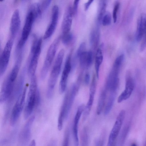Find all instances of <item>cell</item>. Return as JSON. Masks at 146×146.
Returning a JSON list of instances; mask_svg holds the SVG:
<instances>
[{
    "instance_id": "obj_2",
    "label": "cell",
    "mask_w": 146,
    "mask_h": 146,
    "mask_svg": "<svg viewBox=\"0 0 146 146\" xmlns=\"http://www.w3.org/2000/svg\"><path fill=\"white\" fill-rule=\"evenodd\" d=\"M38 89L37 78L36 76H34L31 78L29 90L24 112L25 119L30 116L36 106V94Z\"/></svg>"
},
{
    "instance_id": "obj_18",
    "label": "cell",
    "mask_w": 146,
    "mask_h": 146,
    "mask_svg": "<svg viewBox=\"0 0 146 146\" xmlns=\"http://www.w3.org/2000/svg\"><path fill=\"white\" fill-rule=\"evenodd\" d=\"M69 94V92L68 91L65 95L63 103L61 107L58 122V128L59 131H61L62 128L63 121L65 118Z\"/></svg>"
},
{
    "instance_id": "obj_27",
    "label": "cell",
    "mask_w": 146,
    "mask_h": 146,
    "mask_svg": "<svg viewBox=\"0 0 146 146\" xmlns=\"http://www.w3.org/2000/svg\"><path fill=\"white\" fill-rule=\"evenodd\" d=\"M124 58V55L123 54L117 57L114 62L112 68L120 71Z\"/></svg>"
},
{
    "instance_id": "obj_44",
    "label": "cell",
    "mask_w": 146,
    "mask_h": 146,
    "mask_svg": "<svg viewBox=\"0 0 146 146\" xmlns=\"http://www.w3.org/2000/svg\"><path fill=\"white\" fill-rule=\"evenodd\" d=\"M4 0H0V2H2Z\"/></svg>"
},
{
    "instance_id": "obj_30",
    "label": "cell",
    "mask_w": 146,
    "mask_h": 146,
    "mask_svg": "<svg viewBox=\"0 0 146 146\" xmlns=\"http://www.w3.org/2000/svg\"><path fill=\"white\" fill-rule=\"evenodd\" d=\"M111 21V17L109 13H105L103 16L101 22L104 26H108L110 24Z\"/></svg>"
},
{
    "instance_id": "obj_31",
    "label": "cell",
    "mask_w": 146,
    "mask_h": 146,
    "mask_svg": "<svg viewBox=\"0 0 146 146\" xmlns=\"http://www.w3.org/2000/svg\"><path fill=\"white\" fill-rule=\"evenodd\" d=\"M81 140L82 145H86L88 143V137L86 129L84 128L81 135Z\"/></svg>"
},
{
    "instance_id": "obj_43",
    "label": "cell",
    "mask_w": 146,
    "mask_h": 146,
    "mask_svg": "<svg viewBox=\"0 0 146 146\" xmlns=\"http://www.w3.org/2000/svg\"><path fill=\"white\" fill-rule=\"evenodd\" d=\"M21 0H15V3H17L19 2Z\"/></svg>"
},
{
    "instance_id": "obj_15",
    "label": "cell",
    "mask_w": 146,
    "mask_h": 146,
    "mask_svg": "<svg viewBox=\"0 0 146 146\" xmlns=\"http://www.w3.org/2000/svg\"><path fill=\"white\" fill-rule=\"evenodd\" d=\"M85 106L84 105L81 104L78 107L74 118L73 127V133L74 143L75 144H77L79 143L78 135V124L81 116L83 113Z\"/></svg>"
},
{
    "instance_id": "obj_21",
    "label": "cell",
    "mask_w": 146,
    "mask_h": 146,
    "mask_svg": "<svg viewBox=\"0 0 146 146\" xmlns=\"http://www.w3.org/2000/svg\"><path fill=\"white\" fill-rule=\"evenodd\" d=\"M103 60V55L102 50L100 48H98L97 50L95 62V68L96 72V77L98 78L99 77V71L100 66Z\"/></svg>"
},
{
    "instance_id": "obj_33",
    "label": "cell",
    "mask_w": 146,
    "mask_h": 146,
    "mask_svg": "<svg viewBox=\"0 0 146 146\" xmlns=\"http://www.w3.org/2000/svg\"><path fill=\"white\" fill-rule=\"evenodd\" d=\"M92 61L93 53L91 51H89L87 52L86 68H88L91 66Z\"/></svg>"
},
{
    "instance_id": "obj_23",
    "label": "cell",
    "mask_w": 146,
    "mask_h": 146,
    "mask_svg": "<svg viewBox=\"0 0 146 146\" xmlns=\"http://www.w3.org/2000/svg\"><path fill=\"white\" fill-rule=\"evenodd\" d=\"M58 21V20L51 19L50 23L44 35V39L46 40L48 38L53 35L56 29Z\"/></svg>"
},
{
    "instance_id": "obj_34",
    "label": "cell",
    "mask_w": 146,
    "mask_h": 146,
    "mask_svg": "<svg viewBox=\"0 0 146 146\" xmlns=\"http://www.w3.org/2000/svg\"><path fill=\"white\" fill-rule=\"evenodd\" d=\"M86 51V44L85 42L82 43L79 47L76 53V56L78 58L79 56L82 52Z\"/></svg>"
},
{
    "instance_id": "obj_16",
    "label": "cell",
    "mask_w": 146,
    "mask_h": 146,
    "mask_svg": "<svg viewBox=\"0 0 146 146\" xmlns=\"http://www.w3.org/2000/svg\"><path fill=\"white\" fill-rule=\"evenodd\" d=\"M21 21L19 11L16 9L12 15L10 24V31L13 36H14L18 32L20 27Z\"/></svg>"
},
{
    "instance_id": "obj_7",
    "label": "cell",
    "mask_w": 146,
    "mask_h": 146,
    "mask_svg": "<svg viewBox=\"0 0 146 146\" xmlns=\"http://www.w3.org/2000/svg\"><path fill=\"white\" fill-rule=\"evenodd\" d=\"M42 41V38H39L35 49L31 52L33 55L28 69V72L31 77L35 75L41 52Z\"/></svg>"
},
{
    "instance_id": "obj_9",
    "label": "cell",
    "mask_w": 146,
    "mask_h": 146,
    "mask_svg": "<svg viewBox=\"0 0 146 146\" xmlns=\"http://www.w3.org/2000/svg\"><path fill=\"white\" fill-rule=\"evenodd\" d=\"M13 44L12 40L7 42L0 59V74H2L6 70L9 62Z\"/></svg>"
},
{
    "instance_id": "obj_11",
    "label": "cell",
    "mask_w": 146,
    "mask_h": 146,
    "mask_svg": "<svg viewBox=\"0 0 146 146\" xmlns=\"http://www.w3.org/2000/svg\"><path fill=\"white\" fill-rule=\"evenodd\" d=\"M119 72L112 69L108 77L105 88L110 92H116L119 84Z\"/></svg>"
},
{
    "instance_id": "obj_39",
    "label": "cell",
    "mask_w": 146,
    "mask_h": 146,
    "mask_svg": "<svg viewBox=\"0 0 146 146\" xmlns=\"http://www.w3.org/2000/svg\"><path fill=\"white\" fill-rule=\"evenodd\" d=\"M90 76L89 74L88 73H86L84 76V81L85 84L86 85H88L90 82Z\"/></svg>"
},
{
    "instance_id": "obj_10",
    "label": "cell",
    "mask_w": 146,
    "mask_h": 146,
    "mask_svg": "<svg viewBox=\"0 0 146 146\" xmlns=\"http://www.w3.org/2000/svg\"><path fill=\"white\" fill-rule=\"evenodd\" d=\"M97 82L95 75H93L90 88L89 99L83 112V119L85 120L89 115L93 104L96 88Z\"/></svg>"
},
{
    "instance_id": "obj_35",
    "label": "cell",
    "mask_w": 146,
    "mask_h": 146,
    "mask_svg": "<svg viewBox=\"0 0 146 146\" xmlns=\"http://www.w3.org/2000/svg\"><path fill=\"white\" fill-rule=\"evenodd\" d=\"M119 4L118 3H116L113 9V22L115 23L117 19V14L118 10L119 7Z\"/></svg>"
},
{
    "instance_id": "obj_20",
    "label": "cell",
    "mask_w": 146,
    "mask_h": 146,
    "mask_svg": "<svg viewBox=\"0 0 146 146\" xmlns=\"http://www.w3.org/2000/svg\"><path fill=\"white\" fill-rule=\"evenodd\" d=\"M35 119L34 116L31 117L26 123L23 131L22 135L23 139L25 142L30 140L31 135V128Z\"/></svg>"
},
{
    "instance_id": "obj_5",
    "label": "cell",
    "mask_w": 146,
    "mask_h": 146,
    "mask_svg": "<svg viewBox=\"0 0 146 146\" xmlns=\"http://www.w3.org/2000/svg\"><path fill=\"white\" fill-rule=\"evenodd\" d=\"M72 52L67 57L62 74L59 84V92L60 94L64 93L66 88L68 78L72 68Z\"/></svg>"
},
{
    "instance_id": "obj_38",
    "label": "cell",
    "mask_w": 146,
    "mask_h": 146,
    "mask_svg": "<svg viewBox=\"0 0 146 146\" xmlns=\"http://www.w3.org/2000/svg\"><path fill=\"white\" fill-rule=\"evenodd\" d=\"M40 97L39 90L38 89L36 94V106H38L40 102Z\"/></svg>"
},
{
    "instance_id": "obj_41",
    "label": "cell",
    "mask_w": 146,
    "mask_h": 146,
    "mask_svg": "<svg viewBox=\"0 0 146 146\" xmlns=\"http://www.w3.org/2000/svg\"><path fill=\"white\" fill-rule=\"evenodd\" d=\"M94 0H88V1L85 4V10H87L90 7L91 4Z\"/></svg>"
},
{
    "instance_id": "obj_17",
    "label": "cell",
    "mask_w": 146,
    "mask_h": 146,
    "mask_svg": "<svg viewBox=\"0 0 146 146\" xmlns=\"http://www.w3.org/2000/svg\"><path fill=\"white\" fill-rule=\"evenodd\" d=\"M146 22L145 15H142L139 19L136 33V39L138 42L140 41L146 34Z\"/></svg>"
},
{
    "instance_id": "obj_22",
    "label": "cell",
    "mask_w": 146,
    "mask_h": 146,
    "mask_svg": "<svg viewBox=\"0 0 146 146\" xmlns=\"http://www.w3.org/2000/svg\"><path fill=\"white\" fill-rule=\"evenodd\" d=\"M107 91L105 88L102 92L100 96L96 110L97 113L98 115L101 113L105 106Z\"/></svg>"
},
{
    "instance_id": "obj_42",
    "label": "cell",
    "mask_w": 146,
    "mask_h": 146,
    "mask_svg": "<svg viewBox=\"0 0 146 146\" xmlns=\"http://www.w3.org/2000/svg\"><path fill=\"white\" fill-rule=\"evenodd\" d=\"M36 145V142L34 140H33L31 142L29 146H35Z\"/></svg>"
},
{
    "instance_id": "obj_14",
    "label": "cell",
    "mask_w": 146,
    "mask_h": 146,
    "mask_svg": "<svg viewBox=\"0 0 146 146\" xmlns=\"http://www.w3.org/2000/svg\"><path fill=\"white\" fill-rule=\"evenodd\" d=\"M13 83L9 77L3 83L0 92V103L6 101L11 95L13 90Z\"/></svg>"
},
{
    "instance_id": "obj_29",
    "label": "cell",
    "mask_w": 146,
    "mask_h": 146,
    "mask_svg": "<svg viewBox=\"0 0 146 146\" xmlns=\"http://www.w3.org/2000/svg\"><path fill=\"white\" fill-rule=\"evenodd\" d=\"M19 69V66L18 64H16L13 67L9 76L10 80L14 82L18 75Z\"/></svg>"
},
{
    "instance_id": "obj_13",
    "label": "cell",
    "mask_w": 146,
    "mask_h": 146,
    "mask_svg": "<svg viewBox=\"0 0 146 146\" xmlns=\"http://www.w3.org/2000/svg\"><path fill=\"white\" fill-rule=\"evenodd\" d=\"M81 81L82 80L81 79L78 78L76 82L74 83L72 86L70 94L69 93V94L65 119H66L68 117L76 95L80 88Z\"/></svg>"
},
{
    "instance_id": "obj_8",
    "label": "cell",
    "mask_w": 146,
    "mask_h": 146,
    "mask_svg": "<svg viewBox=\"0 0 146 146\" xmlns=\"http://www.w3.org/2000/svg\"><path fill=\"white\" fill-rule=\"evenodd\" d=\"M35 21L32 13L29 11L27 16L25 23L23 27L21 39L19 46L22 47L26 41L30 34L33 22Z\"/></svg>"
},
{
    "instance_id": "obj_19",
    "label": "cell",
    "mask_w": 146,
    "mask_h": 146,
    "mask_svg": "<svg viewBox=\"0 0 146 146\" xmlns=\"http://www.w3.org/2000/svg\"><path fill=\"white\" fill-rule=\"evenodd\" d=\"M20 97V96L12 110L10 119V124L11 126H13L15 124L24 107L21 104Z\"/></svg>"
},
{
    "instance_id": "obj_25",
    "label": "cell",
    "mask_w": 146,
    "mask_h": 146,
    "mask_svg": "<svg viewBox=\"0 0 146 146\" xmlns=\"http://www.w3.org/2000/svg\"><path fill=\"white\" fill-rule=\"evenodd\" d=\"M116 95L115 92H110L108 101L104 111V114L106 115L109 113L113 104Z\"/></svg>"
},
{
    "instance_id": "obj_36",
    "label": "cell",
    "mask_w": 146,
    "mask_h": 146,
    "mask_svg": "<svg viewBox=\"0 0 146 146\" xmlns=\"http://www.w3.org/2000/svg\"><path fill=\"white\" fill-rule=\"evenodd\" d=\"M80 0H74L73 7L72 8L74 15H75L76 13Z\"/></svg>"
},
{
    "instance_id": "obj_40",
    "label": "cell",
    "mask_w": 146,
    "mask_h": 146,
    "mask_svg": "<svg viewBox=\"0 0 146 146\" xmlns=\"http://www.w3.org/2000/svg\"><path fill=\"white\" fill-rule=\"evenodd\" d=\"M52 0H44L43 4V7L44 9L47 8L50 5Z\"/></svg>"
},
{
    "instance_id": "obj_32",
    "label": "cell",
    "mask_w": 146,
    "mask_h": 146,
    "mask_svg": "<svg viewBox=\"0 0 146 146\" xmlns=\"http://www.w3.org/2000/svg\"><path fill=\"white\" fill-rule=\"evenodd\" d=\"M70 135V131L68 128L65 130L62 145L67 146L69 145Z\"/></svg>"
},
{
    "instance_id": "obj_12",
    "label": "cell",
    "mask_w": 146,
    "mask_h": 146,
    "mask_svg": "<svg viewBox=\"0 0 146 146\" xmlns=\"http://www.w3.org/2000/svg\"><path fill=\"white\" fill-rule=\"evenodd\" d=\"M73 15L72 8L70 7H68L65 12L62 23V35L66 34L70 32Z\"/></svg>"
},
{
    "instance_id": "obj_4",
    "label": "cell",
    "mask_w": 146,
    "mask_h": 146,
    "mask_svg": "<svg viewBox=\"0 0 146 146\" xmlns=\"http://www.w3.org/2000/svg\"><path fill=\"white\" fill-rule=\"evenodd\" d=\"M125 115V111L121 110L118 115L115 124L111 131L108 138L107 145L111 146L113 144L122 126Z\"/></svg>"
},
{
    "instance_id": "obj_28",
    "label": "cell",
    "mask_w": 146,
    "mask_h": 146,
    "mask_svg": "<svg viewBox=\"0 0 146 146\" xmlns=\"http://www.w3.org/2000/svg\"><path fill=\"white\" fill-rule=\"evenodd\" d=\"M73 38L72 34L70 32L66 34L62 35L61 36V40L64 44L68 45L72 42Z\"/></svg>"
},
{
    "instance_id": "obj_3",
    "label": "cell",
    "mask_w": 146,
    "mask_h": 146,
    "mask_svg": "<svg viewBox=\"0 0 146 146\" xmlns=\"http://www.w3.org/2000/svg\"><path fill=\"white\" fill-rule=\"evenodd\" d=\"M60 40L61 36H58L56 38L48 50L40 73V78L42 80L44 79L46 76L55 57Z\"/></svg>"
},
{
    "instance_id": "obj_26",
    "label": "cell",
    "mask_w": 146,
    "mask_h": 146,
    "mask_svg": "<svg viewBox=\"0 0 146 146\" xmlns=\"http://www.w3.org/2000/svg\"><path fill=\"white\" fill-rule=\"evenodd\" d=\"M99 32L98 29L92 30L90 34V44L94 48L96 47L99 40Z\"/></svg>"
},
{
    "instance_id": "obj_37",
    "label": "cell",
    "mask_w": 146,
    "mask_h": 146,
    "mask_svg": "<svg viewBox=\"0 0 146 146\" xmlns=\"http://www.w3.org/2000/svg\"><path fill=\"white\" fill-rule=\"evenodd\" d=\"M143 40L141 45L140 50L142 52L145 49L146 46V35H145L143 37Z\"/></svg>"
},
{
    "instance_id": "obj_6",
    "label": "cell",
    "mask_w": 146,
    "mask_h": 146,
    "mask_svg": "<svg viewBox=\"0 0 146 146\" xmlns=\"http://www.w3.org/2000/svg\"><path fill=\"white\" fill-rule=\"evenodd\" d=\"M134 86V81L131 73L130 71L128 70L126 74L125 89L118 98V103H120L129 98L133 90Z\"/></svg>"
},
{
    "instance_id": "obj_1",
    "label": "cell",
    "mask_w": 146,
    "mask_h": 146,
    "mask_svg": "<svg viewBox=\"0 0 146 146\" xmlns=\"http://www.w3.org/2000/svg\"><path fill=\"white\" fill-rule=\"evenodd\" d=\"M64 53L63 49L59 51L51 72L46 93V96L48 99L51 98L53 96L54 89L60 72Z\"/></svg>"
},
{
    "instance_id": "obj_24",
    "label": "cell",
    "mask_w": 146,
    "mask_h": 146,
    "mask_svg": "<svg viewBox=\"0 0 146 146\" xmlns=\"http://www.w3.org/2000/svg\"><path fill=\"white\" fill-rule=\"evenodd\" d=\"M29 11L32 13L35 21L41 18L42 12L41 7L39 3H36L33 4L31 6Z\"/></svg>"
}]
</instances>
